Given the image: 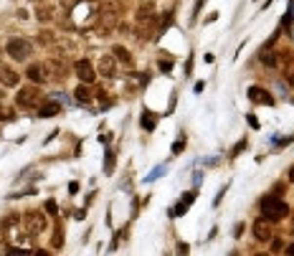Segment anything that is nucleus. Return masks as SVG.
Listing matches in <instances>:
<instances>
[{"mask_svg":"<svg viewBox=\"0 0 294 256\" xmlns=\"http://www.w3.org/2000/svg\"><path fill=\"white\" fill-rule=\"evenodd\" d=\"M261 213H264L266 221H282L284 216L289 213V208H287L284 200H279V198H274V196H266V198L261 200Z\"/></svg>","mask_w":294,"mask_h":256,"instance_id":"f257e3e1","label":"nucleus"},{"mask_svg":"<svg viewBox=\"0 0 294 256\" xmlns=\"http://www.w3.org/2000/svg\"><path fill=\"white\" fill-rule=\"evenodd\" d=\"M16 104L20 109H36L38 104H41V92L33 89V86H25V89H20V92L16 94Z\"/></svg>","mask_w":294,"mask_h":256,"instance_id":"f03ea898","label":"nucleus"},{"mask_svg":"<svg viewBox=\"0 0 294 256\" xmlns=\"http://www.w3.org/2000/svg\"><path fill=\"white\" fill-rule=\"evenodd\" d=\"M8 56H13L16 61H25L31 56V43L25 41V38H10L8 41Z\"/></svg>","mask_w":294,"mask_h":256,"instance_id":"7ed1b4c3","label":"nucleus"},{"mask_svg":"<svg viewBox=\"0 0 294 256\" xmlns=\"http://www.w3.org/2000/svg\"><path fill=\"white\" fill-rule=\"evenodd\" d=\"M23 228L28 234H41L46 231V216L43 213H38V211H28L23 216Z\"/></svg>","mask_w":294,"mask_h":256,"instance_id":"20e7f679","label":"nucleus"},{"mask_svg":"<svg viewBox=\"0 0 294 256\" xmlns=\"http://www.w3.org/2000/svg\"><path fill=\"white\" fill-rule=\"evenodd\" d=\"M74 71H76V76L81 79V84H94V79H97L94 66H92V63H89L86 59L76 61V63H74Z\"/></svg>","mask_w":294,"mask_h":256,"instance_id":"39448f33","label":"nucleus"},{"mask_svg":"<svg viewBox=\"0 0 294 256\" xmlns=\"http://www.w3.org/2000/svg\"><path fill=\"white\" fill-rule=\"evenodd\" d=\"M43 69H46V76H51V79H56V81H63V79H66V66H63L61 61H56V59L46 61Z\"/></svg>","mask_w":294,"mask_h":256,"instance_id":"423d86ee","label":"nucleus"},{"mask_svg":"<svg viewBox=\"0 0 294 256\" xmlns=\"http://www.w3.org/2000/svg\"><path fill=\"white\" fill-rule=\"evenodd\" d=\"M249 99H251V101H256V104H266V107H272V104H274L272 94L266 92V89H261V86H249Z\"/></svg>","mask_w":294,"mask_h":256,"instance_id":"0eeeda50","label":"nucleus"},{"mask_svg":"<svg viewBox=\"0 0 294 256\" xmlns=\"http://www.w3.org/2000/svg\"><path fill=\"white\" fill-rule=\"evenodd\" d=\"M251 231H254V238H256V241H269L272 238V228H269V221H266V218L254 221Z\"/></svg>","mask_w":294,"mask_h":256,"instance_id":"6e6552de","label":"nucleus"},{"mask_svg":"<svg viewBox=\"0 0 294 256\" xmlns=\"http://www.w3.org/2000/svg\"><path fill=\"white\" fill-rule=\"evenodd\" d=\"M25 76L33 81V84H41L46 81L48 76H46V69H43V63H33V66H28V71H25Z\"/></svg>","mask_w":294,"mask_h":256,"instance_id":"1a4fd4ad","label":"nucleus"},{"mask_svg":"<svg viewBox=\"0 0 294 256\" xmlns=\"http://www.w3.org/2000/svg\"><path fill=\"white\" fill-rule=\"evenodd\" d=\"M112 56L117 59L119 63H124V66H132V63H135L132 54H130V51H127L124 46H114V48H112Z\"/></svg>","mask_w":294,"mask_h":256,"instance_id":"9d476101","label":"nucleus"},{"mask_svg":"<svg viewBox=\"0 0 294 256\" xmlns=\"http://www.w3.org/2000/svg\"><path fill=\"white\" fill-rule=\"evenodd\" d=\"M114 69H117V59L114 56H101L99 59V71L104 76H114Z\"/></svg>","mask_w":294,"mask_h":256,"instance_id":"9b49d317","label":"nucleus"},{"mask_svg":"<svg viewBox=\"0 0 294 256\" xmlns=\"http://www.w3.org/2000/svg\"><path fill=\"white\" fill-rule=\"evenodd\" d=\"M0 84L3 86H18V74L13 71V69H0Z\"/></svg>","mask_w":294,"mask_h":256,"instance_id":"f8f14e48","label":"nucleus"},{"mask_svg":"<svg viewBox=\"0 0 294 256\" xmlns=\"http://www.w3.org/2000/svg\"><path fill=\"white\" fill-rule=\"evenodd\" d=\"M36 18L38 20H41V23H48L51 18H54V8H51V5H41V8H38V13H36Z\"/></svg>","mask_w":294,"mask_h":256,"instance_id":"ddd939ff","label":"nucleus"},{"mask_svg":"<svg viewBox=\"0 0 294 256\" xmlns=\"http://www.w3.org/2000/svg\"><path fill=\"white\" fill-rule=\"evenodd\" d=\"M279 54H274V51H261V63H266V66H276V63H279V59H276Z\"/></svg>","mask_w":294,"mask_h":256,"instance_id":"4468645a","label":"nucleus"},{"mask_svg":"<svg viewBox=\"0 0 294 256\" xmlns=\"http://www.w3.org/2000/svg\"><path fill=\"white\" fill-rule=\"evenodd\" d=\"M139 23H147V25H152V23H155V13H152L150 8H142V10H139V18H137Z\"/></svg>","mask_w":294,"mask_h":256,"instance_id":"2eb2a0df","label":"nucleus"},{"mask_svg":"<svg viewBox=\"0 0 294 256\" xmlns=\"http://www.w3.org/2000/svg\"><path fill=\"white\" fill-rule=\"evenodd\" d=\"M76 101H89V99H92V92H89V84H81L79 89H76Z\"/></svg>","mask_w":294,"mask_h":256,"instance_id":"dca6fc26","label":"nucleus"},{"mask_svg":"<svg viewBox=\"0 0 294 256\" xmlns=\"http://www.w3.org/2000/svg\"><path fill=\"white\" fill-rule=\"evenodd\" d=\"M59 112V104H54V101H48V104L41 107V117H51V114Z\"/></svg>","mask_w":294,"mask_h":256,"instance_id":"f3484780","label":"nucleus"},{"mask_svg":"<svg viewBox=\"0 0 294 256\" xmlns=\"http://www.w3.org/2000/svg\"><path fill=\"white\" fill-rule=\"evenodd\" d=\"M38 43H41V46H51V43H54V33L41 31V33H38Z\"/></svg>","mask_w":294,"mask_h":256,"instance_id":"a211bd4d","label":"nucleus"},{"mask_svg":"<svg viewBox=\"0 0 294 256\" xmlns=\"http://www.w3.org/2000/svg\"><path fill=\"white\" fill-rule=\"evenodd\" d=\"M142 127H145V130H155V117H152L150 112L142 114Z\"/></svg>","mask_w":294,"mask_h":256,"instance_id":"6ab92c4d","label":"nucleus"},{"mask_svg":"<svg viewBox=\"0 0 294 256\" xmlns=\"http://www.w3.org/2000/svg\"><path fill=\"white\" fill-rule=\"evenodd\" d=\"M10 119H13V112L0 104V122H10Z\"/></svg>","mask_w":294,"mask_h":256,"instance_id":"aec40b11","label":"nucleus"},{"mask_svg":"<svg viewBox=\"0 0 294 256\" xmlns=\"http://www.w3.org/2000/svg\"><path fill=\"white\" fill-rule=\"evenodd\" d=\"M104 170H107V173H112V170H114V155H112V152H107V160H104Z\"/></svg>","mask_w":294,"mask_h":256,"instance_id":"412c9836","label":"nucleus"},{"mask_svg":"<svg viewBox=\"0 0 294 256\" xmlns=\"http://www.w3.org/2000/svg\"><path fill=\"white\" fill-rule=\"evenodd\" d=\"M279 56H282L284 63H292V61H294V54H292V51H284V54H279Z\"/></svg>","mask_w":294,"mask_h":256,"instance_id":"4be33fe9","label":"nucleus"},{"mask_svg":"<svg viewBox=\"0 0 294 256\" xmlns=\"http://www.w3.org/2000/svg\"><path fill=\"white\" fill-rule=\"evenodd\" d=\"M282 246H284L282 238H274V241H272V249H274V251H282Z\"/></svg>","mask_w":294,"mask_h":256,"instance_id":"5701e85b","label":"nucleus"},{"mask_svg":"<svg viewBox=\"0 0 294 256\" xmlns=\"http://www.w3.org/2000/svg\"><path fill=\"white\" fill-rule=\"evenodd\" d=\"M160 69H162V71H170V69H173V61H162Z\"/></svg>","mask_w":294,"mask_h":256,"instance_id":"b1692460","label":"nucleus"},{"mask_svg":"<svg viewBox=\"0 0 294 256\" xmlns=\"http://www.w3.org/2000/svg\"><path fill=\"white\" fill-rule=\"evenodd\" d=\"M249 124L254 127V130H259V122H256V117H254V114H249Z\"/></svg>","mask_w":294,"mask_h":256,"instance_id":"393cba45","label":"nucleus"},{"mask_svg":"<svg viewBox=\"0 0 294 256\" xmlns=\"http://www.w3.org/2000/svg\"><path fill=\"white\" fill-rule=\"evenodd\" d=\"M46 208H48V213H56V206H54V200H48V203H46Z\"/></svg>","mask_w":294,"mask_h":256,"instance_id":"a878e982","label":"nucleus"},{"mask_svg":"<svg viewBox=\"0 0 294 256\" xmlns=\"http://www.w3.org/2000/svg\"><path fill=\"white\" fill-rule=\"evenodd\" d=\"M183 145H185V142H183V139H180V142H175V147H173V152H180V150H183Z\"/></svg>","mask_w":294,"mask_h":256,"instance_id":"bb28decb","label":"nucleus"},{"mask_svg":"<svg viewBox=\"0 0 294 256\" xmlns=\"http://www.w3.org/2000/svg\"><path fill=\"white\" fill-rule=\"evenodd\" d=\"M289 180H292V183H294V168H292V170H289Z\"/></svg>","mask_w":294,"mask_h":256,"instance_id":"cd10ccee","label":"nucleus"},{"mask_svg":"<svg viewBox=\"0 0 294 256\" xmlns=\"http://www.w3.org/2000/svg\"><path fill=\"white\" fill-rule=\"evenodd\" d=\"M289 254H294V244H289Z\"/></svg>","mask_w":294,"mask_h":256,"instance_id":"c85d7f7f","label":"nucleus"},{"mask_svg":"<svg viewBox=\"0 0 294 256\" xmlns=\"http://www.w3.org/2000/svg\"><path fill=\"white\" fill-rule=\"evenodd\" d=\"M31 3H41V0H31Z\"/></svg>","mask_w":294,"mask_h":256,"instance_id":"c756f323","label":"nucleus"},{"mask_svg":"<svg viewBox=\"0 0 294 256\" xmlns=\"http://www.w3.org/2000/svg\"><path fill=\"white\" fill-rule=\"evenodd\" d=\"M3 238H5V236H3V234H0V241H3Z\"/></svg>","mask_w":294,"mask_h":256,"instance_id":"7c9ffc66","label":"nucleus"}]
</instances>
